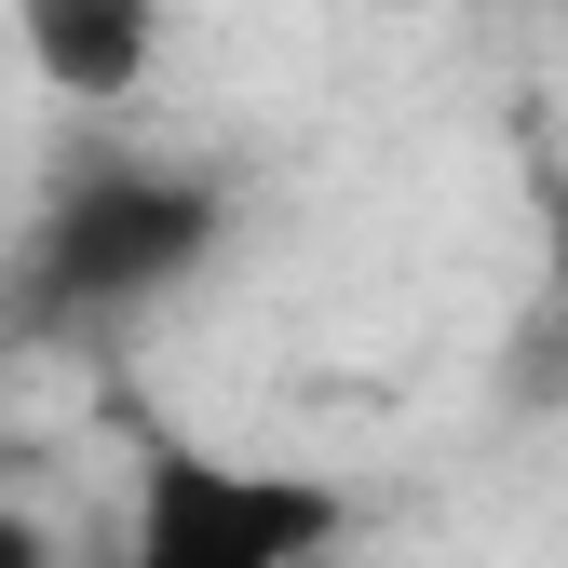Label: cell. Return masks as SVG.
I'll use <instances>...</instances> for the list:
<instances>
[{"label":"cell","mask_w":568,"mask_h":568,"mask_svg":"<svg viewBox=\"0 0 568 568\" xmlns=\"http://www.w3.org/2000/svg\"><path fill=\"white\" fill-rule=\"evenodd\" d=\"M217 244H231V176H203L176 150H82V163H54L14 271H0V325L122 338L135 312H163L176 284L217 271Z\"/></svg>","instance_id":"1"},{"label":"cell","mask_w":568,"mask_h":568,"mask_svg":"<svg viewBox=\"0 0 568 568\" xmlns=\"http://www.w3.org/2000/svg\"><path fill=\"white\" fill-rule=\"evenodd\" d=\"M338 528H352V501L325 474L150 434V460H135V555L122 568H312V555H338Z\"/></svg>","instance_id":"2"},{"label":"cell","mask_w":568,"mask_h":568,"mask_svg":"<svg viewBox=\"0 0 568 568\" xmlns=\"http://www.w3.org/2000/svg\"><path fill=\"white\" fill-rule=\"evenodd\" d=\"M0 14H14L41 95H68V109H122L163 54V0H0Z\"/></svg>","instance_id":"3"},{"label":"cell","mask_w":568,"mask_h":568,"mask_svg":"<svg viewBox=\"0 0 568 568\" xmlns=\"http://www.w3.org/2000/svg\"><path fill=\"white\" fill-rule=\"evenodd\" d=\"M0 568H68V555H54V528H41V515L0 501Z\"/></svg>","instance_id":"4"}]
</instances>
